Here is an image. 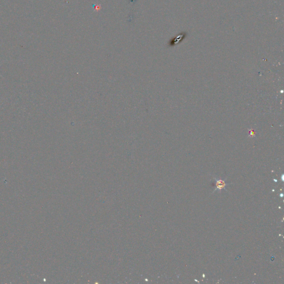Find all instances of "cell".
Masks as SVG:
<instances>
[{
	"mask_svg": "<svg viewBox=\"0 0 284 284\" xmlns=\"http://www.w3.org/2000/svg\"><path fill=\"white\" fill-rule=\"evenodd\" d=\"M215 189L214 190V191H221L223 189H226V186L227 185V184L226 183L225 180H222V179H218L215 178Z\"/></svg>",
	"mask_w": 284,
	"mask_h": 284,
	"instance_id": "6da1fadb",
	"label": "cell"
}]
</instances>
